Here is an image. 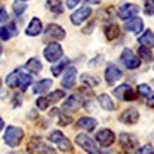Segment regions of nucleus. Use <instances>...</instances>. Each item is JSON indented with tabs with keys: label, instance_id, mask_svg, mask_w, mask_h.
Returning a JSON list of instances; mask_svg holds the SVG:
<instances>
[{
	"label": "nucleus",
	"instance_id": "1",
	"mask_svg": "<svg viewBox=\"0 0 154 154\" xmlns=\"http://www.w3.org/2000/svg\"><path fill=\"white\" fill-rule=\"evenodd\" d=\"M23 136H25V131L21 127L8 126L5 128V134H4V143L11 148H16L21 144Z\"/></svg>",
	"mask_w": 154,
	"mask_h": 154
},
{
	"label": "nucleus",
	"instance_id": "21",
	"mask_svg": "<svg viewBox=\"0 0 154 154\" xmlns=\"http://www.w3.org/2000/svg\"><path fill=\"white\" fill-rule=\"evenodd\" d=\"M51 85H53V80H50V79L40 80L33 85L32 91H33V94H44L51 88Z\"/></svg>",
	"mask_w": 154,
	"mask_h": 154
},
{
	"label": "nucleus",
	"instance_id": "22",
	"mask_svg": "<svg viewBox=\"0 0 154 154\" xmlns=\"http://www.w3.org/2000/svg\"><path fill=\"white\" fill-rule=\"evenodd\" d=\"M137 41H139V44L140 45L148 46V48H153L154 46V32L152 30H146L141 36H139Z\"/></svg>",
	"mask_w": 154,
	"mask_h": 154
},
{
	"label": "nucleus",
	"instance_id": "15",
	"mask_svg": "<svg viewBox=\"0 0 154 154\" xmlns=\"http://www.w3.org/2000/svg\"><path fill=\"white\" fill-rule=\"evenodd\" d=\"M119 145L126 150H132V149H137L139 148V140L136 136H134L131 134H126L122 132L119 135Z\"/></svg>",
	"mask_w": 154,
	"mask_h": 154
},
{
	"label": "nucleus",
	"instance_id": "40",
	"mask_svg": "<svg viewBox=\"0 0 154 154\" xmlns=\"http://www.w3.org/2000/svg\"><path fill=\"white\" fill-rule=\"evenodd\" d=\"M81 3V0H67L66 4H67V8H69V9H73L77 4H80Z\"/></svg>",
	"mask_w": 154,
	"mask_h": 154
},
{
	"label": "nucleus",
	"instance_id": "10",
	"mask_svg": "<svg viewBox=\"0 0 154 154\" xmlns=\"http://www.w3.org/2000/svg\"><path fill=\"white\" fill-rule=\"evenodd\" d=\"M44 35L46 38H51V40H63L66 37V31L59 25L55 23H49L45 27Z\"/></svg>",
	"mask_w": 154,
	"mask_h": 154
},
{
	"label": "nucleus",
	"instance_id": "3",
	"mask_svg": "<svg viewBox=\"0 0 154 154\" xmlns=\"http://www.w3.org/2000/svg\"><path fill=\"white\" fill-rule=\"evenodd\" d=\"M113 95L119 100H125V102H132L136 99V93L134 91V89L127 84H122L117 86L113 90Z\"/></svg>",
	"mask_w": 154,
	"mask_h": 154
},
{
	"label": "nucleus",
	"instance_id": "32",
	"mask_svg": "<svg viewBox=\"0 0 154 154\" xmlns=\"http://www.w3.org/2000/svg\"><path fill=\"white\" fill-rule=\"evenodd\" d=\"M137 91H139V95H141L143 98L149 99L153 96V90L149 88V85L146 84H140L137 86Z\"/></svg>",
	"mask_w": 154,
	"mask_h": 154
},
{
	"label": "nucleus",
	"instance_id": "8",
	"mask_svg": "<svg viewBox=\"0 0 154 154\" xmlns=\"http://www.w3.org/2000/svg\"><path fill=\"white\" fill-rule=\"evenodd\" d=\"M95 137H96V141H98L100 145L104 146V148L110 146L114 143V140H116L114 132L112 131V130H109V128H102V130H99V131L96 132Z\"/></svg>",
	"mask_w": 154,
	"mask_h": 154
},
{
	"label": "nucleus",
	"instance_id": "44",
	"mask_svg": "<svg viewBox=\"0 0 154 154\" xmlns=\"http://www.w3.org/2000/svg\"><path fill=\"white\" fill-rule=\"evenodd\" d=\"M2 53H3V46L0 45V55H2Z\"/></svg>",
	"mask_w": 154,
	"mask_h": 154
},
{
	"label": "nucleus",
	"instance_id": "19",
	"mask_svg": "<svg viewBox=\"0 0 154 154\" xmlns=\"http://www.w3.org/2000/svg\"><path fill=\"white\" fill-rule=\"evenodd\" d=\"M96 126H98V121H96L95 118H91V117H82V118H80L76 123V127L88 130L89 132L94 131Z\"/></svg>",
	"mask_w": 154,
	"mask_h": 154
},
{
	"label": "nucleus",
	"instance_id": "35",
	"mask_svg": "<svg viewBox=\"0 0 154 154\" xmlns=\"http://www.w3.org/2000/svg\"><path fill=\"white\" fill-rule=\"evenodd\" d=\"M50 104L51 103H50V100L48 96H40V98H37V100H36V105L40 110H46L49 108Z\"/></svg>",
	"mask_w": 154,
	"mask_h": 154
},
{
	"label": "nucleus",
	"instance_id": "24",
	"mask_svg": "<svg viewBox=\"0 0 154 154\" xmlns=\"http://www.w3.org/2000/svg\"><path fill=\"white\" fill-rule=\"evenodd\" d=\"M31 84H32V77L27 73H23L22 71L19 72V76L17 80V88H19L22 91H26Z\"/></svg>",
	"mask_w": 154,
	"mask_h": 154
},
{
	"label": "nucleus",
	"instance_id": "38",
	"mask_svg": "<svg viewBox=\"0 0 154 154\" xmlns=\"http://www.w3.org/2000/svg\"><path fill=\"white\" fill-rule=\"evenodd\" d=\"M136 153H140V154H153L154 153V148H153V145H150V144H146V145H144L141 148H137Z\"/></svg>",
	"mask_w": 154,
	"mask_h": 154
},
{
	"label": "nucleus",
	"instance_id": "12",
	"mask_svg": "<svg viewBox=\"0 0 154 154\" xmlns=\"http://www.w3.org/2000/svg\"><path fill=\"white\" fill-rule=\"evenodd\" d=\"M139 118H140L139 110L136 108L131 107V108H127L126 110H123L121 116L118 117V121L125 125H135V123H137Z\"/></svg>",
	"mask_w": 154,
	"mask_h": 154
},
{
	"label": "nucleus",
	"instance_id": "36",
	"mask_svg": "<svg viewBox=\"0 0 154 154\" xmlns=\"http://www.w3.org/2000/svg\"><path fill=\"white\" fill-rule=\"evenodd\" d=\"M64 96H66V93L63 90H55L48 95V98H49L50 103H57V102H59L62 98H64Z\"/></svg>",
	"mask_w": 154,
	"mask_h": 154
},
{
	"label": "nucleus",
	"instance_id": "39",
	"mask_svg": "<svg viewBox=\"0 0 154 154\" xmlns=\"http://www.w3.org/2000/svg\"><path fill=\"white\" fill-rule=\"evenodd\" d=\"M8 12L5 11V8L0 7V23H5L8 21Z\"/></svg>",
	"mask_w": 154,
	"mask_h": 154
},
{
	"label": "nucleus",
	"instance_id": "43",
	"mask_svg": "<svg viewBox=\"0 0 154 154\" xmlns=\"http://www.w3.org/2000/svg\"><path fill=\"white\" fill-rule=\"evenodd\" d=\"M4 125H5V123H4V121L0 118V132H2V130L4 128Z\"/></svg>",
	"mask_w": 154,
	"mask_h": 154
},
{
	"label": "nucleus",
	"instance_id": "7",
	"mask_svg": "<svg viewBox=\"0 0 154 154\" xmlns=\"http://www.w3.org/2000/svg\"><path fill=\"white\" fill-rule=\"evenodd\" d=\"M27 149L30 153H55V149L46 145L41 137H32L28 143Z\"/></svg>",
	"mask_w": 154,
	"mask_h": 154
},
{
	"label": "nucleus",
	"instance_id": "16",
	"mask_svg": "<svg viewBox=\"0 0 154 154\" xmlns=\"http://www.w3.org/2000/svg\"><path fill=\"white\" fill-rule=\"evenodd\" d=\"M143 28H144V22L139 17L128 18V21L125 23V30L128 32H134L135 35H139L143 31Z\"/></svg>",
	"mask_w": 154,
	"mask_h": 154
},
{
	"label": "nucleus",
	"instance_id": "18",
	"mask_svg": "<svg viewBox=\"0 0 154 154\" xmlns=\"http://www.w3.org/2000/svg\"><path fill=\"white\" fill-rule=\"evenodd\" d=\"M81 105V99L77 95H71L67 98V100L62 105V109L63 110H69V112H75L80 108Z\"/></svg>",
	"mask_w": 154,
	"mask_h": 154
},
{
	"label": "nucleus",
	"instance_id": "45",
	"mask_svg": "<svg viewBox=\"0 0 154 154\" xmlns=\"http://www.w3.org/2000/svg\"><path fill=\"white\" fill-rule=\"evenodd\" d=\"M152 85H153V88H154V79L152 80Z\"/></svg>",
	"mask_w": 154,
	"mask_h": 154
},
{
	"label": "nucleus",
	"instance_id": "9",
	"mask_svg": "<svg viewBox=\"0 0 154 154\" xmlns=\"http://www.w3.org/2000/svg\"><path fill=\"white\" fill-rule=\"evenodd\" d=\"M91 13H93V9L90 7H88V5L81 7L80 9H77L75 13H72L71 22L73 23L75 26H80V25H82L85 21H88V18L91 16Z\"/></svg>",
	"mask_w": 154,
	"mask_h": 154
},
{
	"label": "nucleus",
	"instance_id": "4",
	"mask_svg": "<svg viewBox=\"0 0 154 154\" xmlns=\"http://www.w3.org/2000/svg\"><path fill=\"white\" fill-rule=\"evenodd\" d=\"M76 144L79 145L80 148H82L86 153H91V154H95L98 153V146L94 141V139H91L90 136H88L86 134H79L75 139Z\"/></svg>",
	"mask_w": 154,
	"mask_h": 154
},
{
	"label": "nucleus",
	"instance_id": "33",
	"mask_svg": "<svg viewBox=\"0 0 154 154\" xmlns=\"http://www.w3.org/2000/svg\"><path fill=\"white\" fill-rule=\"evenodd\" d=\"M57 114H58V125H59V126H67V125H71L73 122L72 117L67 116L66 113H62L59 109L57 110Z\"/></svg>",
	"mask_w": 154,
	"mask_h": 154
},
{
	"label": "nucleus",
	"instance_id": "46",
	"mask_svg": "<svg viewBox=\"0 0 154 154\" xmlns=\"http://www.w3.org/2000/svg\"><path fill=\"white\" fill-rule=\"evenodd\" d=\"M0 89H2V79H0Z\"/></svg>",
	"mask_w": 154,
	"mask_h": 154
},
{
	"label": "nucleus",
	"instance_id": "27",
	"mask_svg": "<svg viewBox=\"0 0 154 154\" xmlns=\"http://www.w3.org/2000/svg\"><path fill=\"white\" fill-rule=\"evenodd\" d=\"M19 72H21V69H14L13 72H11V73L8 75L7 80H5V84L8 88H11V89L17 88V80H18Z\"/></svg>",
	"mask_w": 154,
	"mask_h": 154
},
{
	"label": "nucleus",
	"instance_id": "11",
	"mask_svg": "<svg viewBox=\"0 0 154 154\" xmlns=\"http://www.w3.org/2000/svg\"><path fill=\"white\" fill-rule=\"evenodd\" d=\"M104 76H105V81H107V84L109 86H113L116 82H117L118 80L122 79V71L118 68L117 66L114 64H108V67L105 68V72H104Z\"/></svg>",
	"mask_w": 154,
	"mask_h": 154
},
{
	"label": "nucleus",
	"instance_id": "2",
	"mask_svg": "<svg viewBox=\"0 0 154 154\" xmlns=\"http://www.w3.org/2000/svg\"><path fill=\"white\" fill-rule=\"evenodd\" d=\"M48 140L50 143L55 144V145L60 149L62 152H72V144L71 141L64 136V134L59 131V130H55V131H53L49 136H48Z\"/></svg>",
	"mask_w": 154,
	"mask_h": 154
},
{
	"label": "nucleus",
	"instance_id": "14",
	"mask_svg": "<svg viewBox=\"0 0 154 154\" xmlns=\"http://www.w3.org/2000/svg\"><path fill=\"white\" fill-rule=\"evenodd\" d=\"M140 12V8L136 4H131V3H126L121 5V8L118 9V16L121 19H128L132 18L135 16H137Z\"/></svg>",
	"mask_w": 154,
	"mask_h": 154
},
{
	"label": "nucleus",
	"instance_id": "41",
	"mask_svg": "<svg viewBox=\"0 0 154 154\" xmlns=\"http://www.w3.org/2000/svg\"><path fill=\"white\" fill-rule=\"evenodd\" d=\"M148 107H154V95L152 96V98H149L148 99Z\"/></svg>",
	"mask_w": 154,
	"mask_h": 154
},
{
	"label": "nucleus",
	"instance_id": "26",
	"mask_svg": "<svg viewBox=\"0 0 154 154\" xmlns=\"http://www.w3.org/2000/svg\"><path fill=\"white\" fill-rule=\"evenodd\" d=\"M104 33H105V37H107L108 40H114V38H117L119 36L118 25H116V23H109V25L105 26Z\"/></svg>",
	"mask_w": 154,
	"mask_h": 154
},
{
	"label": "nucleus",
	"instance_id": "23",
	"mask_svg": "<svg viewBox=\"0 0 154 154\" xmlns=\"http://www.w3.org/2000/svg\"><path fill=\"white\" fill-rule=\"evenodd\" d=\"M25 68L27 71H30L31 73L37 75V73H40V71L42 69V64H41V62L38 60L37 58H30V59L26 62Z\"/></svg>",
	"mask_w": 154,
	"mask_h": 154
},
{
	"label": "nucleus",
	"instance_id": "34",
	"mask_svg": "<svg viewBox=\"0 0 154 154\" xmlns=\"http://www.w3.org/2000/svg\"><path fill=\"white\" fill-rule=\"evenodd\" d=\"M67 64H68V59H63V60L60 62V63H58L57 66H53V67H51V69H50V71H51V73H53V76H55V77H57V76H59V75H60V72L66 68V66H67Z\"/></svg>",
	"mask_w": 154,
	"mask_h": 154
},
{
	"label": "nucleus",
	"instance_id": "31",
	"mask_svg": "<svg viewBox=\"0 0 154 154\" xmlns=\"http://www.w3.org/2000/svg\"><path fill=\"white\" fill-rule=\"evenodd\" d=\"M139 58L140 59H144V60H146V62H149V60H152L153 59V53H152V50H150V48H148V46H141V48H139Z\"/></svg>",
	"mask_w": 154,
	"mask_h": 154
},
{
	"label": "nucleus",
	"instance_id": "6",
	"mask_svg": "<svg viewBox=\"0 0 154 154\" xmlns=\"http://www.w3.org/2000/svg\"><path fill=\"white\" fill-rule=\"evenodd\" d=\"M121 60L128 69H136L141 64V59L137 55H135L131 49H125L121 53Z\"/></svg>",
	"mask_w": 154,
	"mask_h": 154
},
{
	"label": "nucleus",
	"instance_id": "30",
	"mask_svg": "<svg viewBox=\"0 0 154 154\" xmlns=\"http://www.w3.org/2000/svg\"><path fill=\"white\" fill-rule=\"evenodd\" d=\"M26 9H27V4L23 2V0H16V2L13 3V12L18 17L22 16Z\"/></svg>",
	"mask_w": 154,
	"mask_h": 154
},
{
	"label": "nucleus",
	"instance_id": "25",
	"mask_svg": "<svg viewBox=\"0 0 154 154\" xmlns=\"http://www.w3.org/2000/svg\"><path fill=\"white\" fill-rule=\"evenodd\" d=\"M99 105L105 110H114V103L108 94H100L98 96Z\"/></svg>",
	"mask_w": 154,
	"mask_h": 154
},
{
	"label": "nucleus",
	"instance_id": "37",
	"mask_svg": "<svg viewBox=\"0 0 154 154\" xmlns=\"http://www.w3.org/2000/svg\"><path fill=\"white\" fill-rule=\"evenodd\" d=\"M146 16H153L154 14V2L153 0H145V8H144Z\"/></svg>",
	"mask_w": 154,
	"mask_h": 154
},
{
	"label": "nucleus",
	"instance_id": "29",
	"mask_svg": "<svg viewBox=\"0 0 154 154\" xmlns=\"http://www.w3.org/2000/svg\"><path fill=\"white\" fill-rule=\"evenodd\" d=\"M48 7L54 14H60L63 13V5H62L60 0H46Z\"/></svg>",
	"mask_w": 154,
	"mask_h": 154
},
{
	"label": "nucleus",
	"instance_id": "42",
	"mask_svg": "<svg viewBox=\"0 0 154 154\" xmlns=\"http://www.w3.org/2000/svg\"><path fill=\"white\" fill-rule=\"evenodd\" d=\"M102 0H86V4H99Z\"/></svg>",
	"mask_w": 154,
	"mask_h": 154
},
{
	"label": "nucleus",
	"instance_id": "20",
	"mask_svg": "<svg viewBox=\"0 0 154 154\" xmlns=\"http://www.w3.org/2000/svg\"><path fill=\"white\" fill-rule=\"evenodd\" d=\"M17 35H18V28L16 26V23H13V22H11L5 27L0 28V37H2L4 41H7L11 37L17 36Z\"/></svg>",
	"mask_w": 154,
	"mask_h": 154
},
{
	"label": "nucleus",
	"instance_id": "5",
	"mask_svg": "<svg viewBox=\"0 0 154 154\" xmlns=\"http://www.w3.org/2000/svg\"><path fill=\"white\" fill-rule=\"evenodd\" d=\"M62 57H63V49L58 42H51L44 49V58L50 63L59 60Z\"/></svg>",
	"mask_w": 154,
	"mask_h": 154
},
{
	"label": "nucleus",
	"instance_id": "17",
	"mask_svg": "<svg viewBox=\"0 0 154 154\" xmlns=\"http://www.w3.org/2000/svg\"><path fill=\"white\" fill-rule=\"evenodd\" d=\"M41 31H42V23H41V21L37 17H33L30 21V23H28L27 28L25 30V33L27 36L33 37V36L40 35Z\"/></svg>",
	"mask_w": 154,
	"mask_h": 154
},
{
	"label": "nucleus",
	"instance_id": "28",
	"mask_svg": "<svg viewBox=\"0 0 154 154\" xmlns=\"http://www.w3.org/2000/svg\"><path fill=\"white\" fill-rule=\"evenodd\" d=\"M81 82L88 85L89 88H95V86L99 85V79H96V77L91 76V75H88V73H84L82 76H81Z\"/></svg>",
	"mask_w": 154,
	"mask_h": 154
},
{
	"label": "nucleus",
	"instance_id": "47",
	"mask_svg": "<svg viewBox=\"0 0 154 154\" xmlns=\"http://www.w3.org/2000/svg\"><path fill=\"white\" fill-rule=\"evenodd\" d=\"M153 2H154V0H153Z\"/></svg>",
	"mask_w": 154,
	"mask_h": 154
},
{
	"label": "nucleus",
	"instance_id": "13",
	"mask_svg": "<svg viewBox=\"0 0 154 154\" xmlns=\"http://www.w3.org/2000/svg\"><path fill=\"white\" fill-rule=\"evenodd\" d=\"M76 77H77V68L73 66H69L64 71V76L62 79V86L67 90L73 89L76 84Z\"/></svg>",
	"mask_w": 154,
	"mask_h": 154
}]
</instances>
